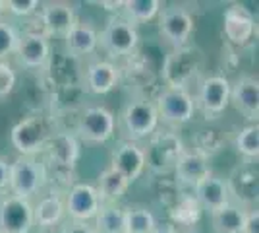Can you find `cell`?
<instances>
[{
	"mask_svg": "<svg viewBox=\"0 0 259 233\" xmlns=\"http://www.w3.org/2000/svg\"><path fill=\"white\" fill-rule=\"evenodd\" d=\"M33 225L31 200L0 194V233H29Z\"/></svg>",
	"mask_w": 259,
	"mask_h": 233,
	"instance_id": "obj_11",
	"label": "cell"
},
{
	"mask_svg": "<svg viewBox=\"0 0 259 233\" xmlns=\"http://www.w3.org/2000/svg\"><path fill=\"white\" fill-rule=\"evenodd\" d=\"M120 80H122V68L118 64L110 60H93L85 68L83 86L93 95H105L116 89Z\"/></svg>",
	"mask_w": 259,
	"mask_h": 233,
	"instance_id": "obj_20",
	"label": "cell"
},
{
	"mask_svg": "<svg viewBox=\"0 0 259 233\" xmlns=\"http://www.w3.org/2000/svg\"><path fill=\"white\" fill-rule=\"evenodd\" d=\"M103 202L99 198L97 189L89 183L72 185L64 198V210L72 218V222H91L95 220Z\"/></svg>",
	"mask_w": 259,
	"mask_h": 233,
	"instance_id": "obj_13",
	"label": "cell"
},
{
	"mask_svg": "<svg viewBox=\"0 0 259 233\" xmlns=\"http://www.w3.org/2000/svg\"><path fill=\"white\" fill-rule=\"evenodd\" d=\"M14 55L23 68H31V70L43 68L51 58L49 37H45L41 31H25L20 35L18 49Z\"/></svg>",
	"mask_w": 259,
	"mask_h": 233,
	"instance_id": "obj_19",
	"label": "cell"
},
{
	"mask_svg": "<svg viewBox=\"0 0 259 233\" xmlns=\"http://www.w3.org/2000/svg\"><path fill=\"white\" fill-rule=\"evenodd\" d=\"M41 27H43L45 37H64L74 23L77 22L76 10L70 2H62V0H54V2H45L41 4Z\"/></svg>",
	"mask_w": 259,
	"mask_h": 233,
	"instance_id": "obj_17",
	"label": "cell"
},
{
	"mask_svg": "<svg viewBox=\"0 0 259 233\" xmlns=\"http://www.w3.org/2000/svg\"><path fill=\"white\" fill-rule=\"evenodd\" d=\"M236 150L249 161H257L259 157V126L257 122H249L242 126L236 134Z\"/></svg>",
	"mask_w": 259,
	"mask_h": 233,
	"instance_id": "obj_30",
	"label": "cell"
},
{
	"mask_svg": "<svg viewBox=\"0 0 259 233\" xmlns=\"http://www.w3.org/2000/svg\"><path fill=\"white\" fill-rule=\"evenodd\" d=\"M151 233H180L172 223H164V225H157Z\"/></svg>",
	"mask_w": 259,
	"mask_h": 233,
	"instance_id": "obj_39",
	"label": "cell"
},
{
	"mask_svg": "<svg viewBox=\"0 0 259 233\" xmlns=\"http://www.w3.org/2000/svg\"><path fill=\"white\" fill-rule=\"evenodd\" d=\"M230 103L249 121L259 117V80L251 74H242L230 82Z\"/></svg>",
	"mask_w": 259,
	"mask_h": 233,
	"instance_id": "obj_18",
	"label": "cell"
},
{
	"mask_svg": "<svg viewBox=\"0 0 259 233\" xmlns=\"http://www.w3.org/2000/svg\"><path fill=\"white\" fill-rule=\"evenodd\" d=\"M14 86H16V72L8 62L0 60V99L10 95Z\"/></svg>",
	"mask_w": 259,
	"mask_h": 233,
	"instance_id": "obj_34",
	"label": "cell"
},
{
	"mask_svg": "<svg viewBox=\"0 0 259 233\" xmlns=\"http://www.w3.org/2000/svg\"><path fill=\"white\" fill-rule=\"evenodd\" d=\"M8 181H10V163L4 157H0V194L8 190Z\"/></svg>",
	"mask_w": 259,
	"mask_h": 233,
	"instance_id": "obj_37",
	"label": "cell"
},
{
	"mask_svg": "<svg viewBox=\"0 0 259 233\" xmlns=\"http://www.w3.org/2000/svg\"><path fill=\"white\" fill-rule=\"evenodd\" d=\"M140 45V34L134 23H130L124 16L110 18L105 29L99 34V47L110 56H130L136 53Z\"/></svg>",
	"mask_w": 259,
	"mask_h": 233,
	"instance_id": "obj_6",
	"label": "cell"
},
{
	"mask_svg": "<svg viewBox=\"0 0 259 233\" xmlns=\"http://www.w3.org/2000/svg\"><path fill=\"white\" fill-rule=\"evenodd\" d=\"M194 196L197 200V204L201 206V210H207L209 214L215 212L217 208H221L227 202H230L227 179L221 177V175H215L211 171L205 179H201L194 187Z\"/></svg>",
	"mask_w": 259,
	"mask_h": 233,
	"instance_id": "obj_21",
	"label": "cell"
},
{
	"mask_svg": "<svg viewBox=\"0 0 259 233\" xmlns=\"http://www.w3.org/2000/svg\"><path fill=\"white\" fill-rule=\"evenodd\" d=\"M230 200L244 208H253L257 202V161L246 159L244 163L232 169L230 177L227 179Z\"/></svg>",
	"mask_w": 259,
	"mask_h": 233,
	"instance_id": "obj_12",
	"label": "cell"
},
{
	"mask_svg": "<svg viewBox=\"0 0 259 233\" xmlns=\"http://www.w3.org/2000/svg\"><path fill=\"white\" fill-rule=\"evenodd\" d=\"M223 29L227 39L236 47H246L257 34V23L253 14L244 4H230L223 16Z\"/></svg>",
	"mask_w": 259,
	"mask_h": 233,
	"instance_id": "obj_15",
	"label": "cell"
},
{
	"mask_svg": "<svg viewBox=\"0 0 259 233\" xmlns=\"http://www.w3.org/2000/svg\"><path fill=\"white\" fill-rule=\"evenodd\" d=\"M47 181H49L47 165L37 157L18 155L10 163L8 190L18 198L31 200L33 194H37L47 185Z\"/></svg>",
	"mask_w": 259,
	"mask_h": 233,
	"instance_id": "obj_3",
	"label": "cell"
},
{
	"mask_svg": "<svg viewBox=\"0 0 259 233\" xmlns=\"http://www.w3.org/2000/svg\"><path fill=\"white\" fill-rule=\"evenodd\" d=\"M159 122L155 101L145 97L132 99L120 113V130L124 140L130 142L147 140L159 128Z\"/></svg>",
	"mask_w": 259,
	"mask_h": 233,
	"instance_id": "obj_2",
	"label": "cell"
},
{
	"mask_svg": "<svg viewBox=\"0 0 259 233\" xmlns=\"http://www.w3.org/2000/svg\"><path fill=\"white\" fill-rule=\"evenodd\" d=\"M66 49L74 56H85L95 53L99 47V34L91 23L79 22L74 23V27L64 35Z\"/></svg>",
	"mask_w": 259,
	"mask_h": 233,
	"instance_id": "obj_23",
	"label": "cell"
},
{
	"mask_svg": "<svg viewBox=\"0 0 259 233\" xmlns=\"http://www.w3.org/2000/svg\"><path fill=\"white\" fill-rule=\"evenodd\" d=\"M53 134L54 132H51L49 122L43 117L33 115V117H25L12 126L10 142L20 155L37 157L45 152V146Z\"/></svg>",
	"mask_w": 259,
	"mask_h": 233,
	"instance_id": "obj_4",
	"label": "cell"
},
{
	"mask_svg": "<svg viewBox=\"0 0 259 233\" xmlns=\"http://www.w3.org/2000/svg\"><path fill=\"white\" fill-rule=\"evenodd\" d=\"M194 101L195 111L199 109L207 121L217 119L230 105V80L219 74L203 78L197 86V95L194 97Z\"/></svg>",
	"mask_w": 259,
	"mask_h": 233,
	"instance_id": "obj_9",
	"label": "cell"
},
{
	"mask_svg": "<svg viewBox=\"0 0 259 233\" xmlns=\"http://www.w3.org/2000/svg\"><path fill=\"white\" fill-rule=\"evenodd\" d=\"M194 29V16L182 6H170L159 12V31L172 49L190 43Z\"/></svg>",
	"mask_w": 259,
	"mask_h": 233,
	"instance_id": "obj_10",
	"label": "cell"
},
{
	"mask_svg": "<svg viewBox=\"0 0 259 233\" xmlns=\"http://www.w3.org/2000/svg\"><path fill=\"white\" fill-rule=\"evenodd\" d=\"M242 233H259V210L255 206H253V208H248Z\"/></svg>",
	"mask_w": 259,
	"mask_h": 233,
	"instance_id": "obj_35",
	"label": "cell"
},
{
	"mask_svg": "<svg viewBox=\"0 0 259 233\" xmlns=\"http://www.w3.org/2000/svg\"><path fill=\"white\" fill-rule=\"evenodd\" d=\"M174 175L176 181L184 185V187H195L201 179H205L211 173L209 167V159L205 155L197 154L195 150H188L184 148V152L174 163Z\"/></svg>",
	"mask_w": 259,
	"mask_h": 233,
	"instance_id": "obj_22",
	"label": "cell"
},
{
	"mask_svg": "<svg viewBox=\"0 0 259 233\" xmlns=\"http://www.w3.org/2000/svg\"><path fill=\"white\" fill-rule=\"evenodd\" d=\"M203 68H205V55L199 47L195 45H184L178 49H172L170 55H166L162 64V80L166 88L188 89L190 86L203 80Z\"/></svg>",
	"mask_w": 259,
	"mask_h": 233,
	"instance_id": "obj_1",
	"label": "cell"
},
{
	"mask_svg": "<svg viewBox=\"0 0 259 233\" xmlns=\"http://www.w3.org/2000/svg\"><path fill=\"white\" fill-rule=\"evenodd\" d=\"M199 216H201V206L197 204L195 196H182L170 210V218L178 225H194L199 220Z\"/></svg>",
	"mask_w": 259,
	"mask_h": 233,
	"instance_id": "obj_31",
	"label": "cell"
},
{
	"mask_svg": "<svg viewBox=\"0 0 259 233\" xmlns=\"http://www.w3.org/2000/svg\"><path fill=\"white\" fill-rule=\"evenodd\" d=\"M157 225V218L147 206L124 208V233H151Z\"/></svg>",
	"mask_w": 259,
	"mask_h": 233,
	"instance_id": "obj_28",
	"label": "cell"
},
{
	"mask_svg": "<svg viewBox=\"0 0 259 233\" xmlns=\"http://www.w3.org/2000/svg\"><path fill=\"white\" fill-rule=\"evenodd\" d=\"M149 146L145 150V167H151L155 173L172 171L176 159L184 152V144L180 136L172 130H155L147 138Z\"/></svg>",
	"mask_w": 259,
	"mask_h": 233,
	"instance_id": "obj_7",
	"label": "cell"
},
{
	"mask_svg": "<svg viewBox=\"0 0 259 233\" xmlns=\"http://www.w3.org/2000/svg\"><path fill=\"white\" fill-rule=\"evenodd\" d=\"M248 208L240 206L236 202H227L225 206L211 212V223L215 233H242L246 222Z\"/></svg>",
	"mask_w": 259,
	"mask_h": 233,
	"instance_id": "obj_24",
	"label": "cell"
},
{
	"mask_svg": "<svg viewBox=\"0 0 259 233\" xmlns=\"http://www.w3.org/2000/svg\"><path fill=\"white\" fill-rule=\"evenodd\" d=\"M99 4H101L105 10H110V12L122 10V6H124V2H122V0H118V2H114V0H112V2H108V0H103V2H99Z\"/></svg>",
	"mask_w": 259,
	"mask_h": 233,
	"instance_id": "obj_38",
	"label": "cell"
},
{
	"mask_svg": "<svg viewBox=\"0 0 259 233\" xmlns=\"http://www.w3.org/2000/svg\"><path fill=\"white\" fill-rule=\"evenodd\" d=\"M60 233H95V227L89 222H68Z\"/></svg>",
	"mask_w": 259,
	"mask_h": 233,
	"instance_id": "obj_36",
	"label": "cell"
},
{
	"mask_svg": "<svg viewBox=\"0 0 259 233\" xmlns=\"http://www.w3.org/2000/svg\"><path fill=\"white\" fill-rule=\"evenodd\" d=\"M159 121L168 126H184L194 119L195 101L188 89L164 88L155 101Z\"/></svg>",
	"mask_w": 259,
	"mask_h": 233,
	"instance_id": "obj_8",
	"label": "cell"
},
{
	"mask_svg": "<svg viewBox=\"0 0 259 233\" xmlns=\"http://www.w3.org/2000/svg\"><path fill=\"white\" fill-rule=\"evenodd\" d=\"M6 12V4H4V0H0V16Z\"/></svg>",
	"mask_w": 259,
	"mask_h": 233,
	"instance_id": "obj_40",
	"label": "cell"
},
{
	"mask_svg": "<svg viewBox=\"0 0 259 233\" xmlns=\"http://www.w3.org/2000/svg\"><path fill=\"white\" fill-rule=\"evenodd\" d=\"M93 222L95 233H124V208L116 204H103Z\"/></svg>",
	"mask_w": 259,
	"mask_h": 233,
	"instance_id": "obj_29",
	"label": "cell"
},
{
	"mask_svg": "<svg viewBox=\"0 0 259 233\" xmlns=\"http://www.w3.org/2000/svg\"><path fill=\"white\" fill-rule=\"evenodd\" d=\"M43 154H47L49 163L54 167L56 173H72L79 159V140L76 138V134L54 132L45 146Z\"/></svg>",
	"mask_w": 259,
	"mask_h": 233,
	"instance_id": "obj_14",
	"label": "cell"
},
{
	"mask_svg": "<svg viewBox=\"0 0 259 233\" xmlns=\"http://www.w3.org/2000/svg\"><path fill=\"white\" fill-rule=\"evenodd\" d=\"M114 130H116L114 113L103 105H93L83 109L79 115L76 138L85 144H105L114 136Z\"/></svg>",
	"mask_w": 259,
	"mask_h": 233,
	"instance_id": "obj_5",
	"label": "cell"
},
{
	"mask_svg": "<svg viewBox=\"0 0 259 233\" xmlns=\"http://www.w3.org/2000/svg\"><path fill=\"white\" fill-rule=\"evenodd\" d=\"M161 6V0H124L122 12H124V18L138 27V23H147L155 20L162 10Z\"/></svg>",
	"mask_w": 259,
	"mask_h": 233,
	"instance_id": "obj_27",
	"label": "cell"
},
{
	"mask_svg": "<svg viewBox=\"0 0 259 233\" xmlns=\"http://www.w3.org/2000/svg\"><path fill=\"white\" fill-rule=\"evenodd\" d=\"M64 198L58 192H51L33 204V222L39 227H54L64 216Z\"/></svg>",
	"mask_w": 259,
	"mask_h": 233,
	"instance_id": "obj_25",
	"label": "cell"
},
{
	"mask_svg": "<svg viewBox=\"0 0 259 233\" xmlns=\"http://www.w3.org/2000/svg\"><path fill=\"white\" fill-rule=\"evenodd\" d=\"M110 167L128 179L132 185L145 171V150L140 142L120 140L110 154Z\"/></svg>",
	"mask_w": 259,
	"mask_h": 233,
	"instance_id": "obj_16",
	"label": "cell"
},
{
	"mask_svg": "<svg viewBox=\"0 0 259 233\" xmlns=\"http://www.w3.org/2000/svg\"><path fill=\"white\" fill-rule=\"evenodd\" d=\"M18 41H20V34L8 22L0 20V60L16 53Z\"/></svg>",
	"mask_w": 259,
	"mask_h": 233,
	"instance_id": "obj_32",
	"label": "cell"
},
{
	"mask_svg": "<svg viewBox=\"0 0 259 233\" xmlns=\"http://www.w3.org/2000/svg\"><path fill=\"white\" fill-rule=\"evenodd\" d=\"M4 4H6V12H10L12 16H18V18L33 16L41 6L37 0H4Z\"/></svg>",
	"mask_w": 259,
	"mask_h": 233,
	"instance_id": "obj_33",
	"label": "cell"
},
{
	"mask_svg": "<svg viewBox=\"0 0 259 233\" xmlns=\"http://www.w3.org/2000/svg\"><path fill=\"white\" fill-rule=\"evenodd\" d=\"M97 194L103 204H116V200H120L126 190L130 189L128 179L124 177L122 173H118L116 169L107 167L97 179Z\"/></svg>",
	"mask_w": 259,
	"mask_h": 233,
	"instance_id": "obj_26",
	"label": "cell"
}]
</instances>
